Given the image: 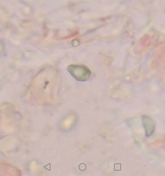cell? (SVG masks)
<instances>
[{"label":"cell","instance_id":"obj_4","mask_svg":"<svg viewBox=\"0 0 165 176\" xmlns=\"http://www.w3.org/2000/svg\"><path fill=\"white\" fill-rule=\"evenodd\" d=\"M79 168L80 170L84 171L86 168V167L85 164H81L79 166Z\"/></svg>","mask_w":165,"mask_h":176},{"label":"cell","instance_id":"obj_3","mask_svg":"<svg viewBox=\"0 0 165 176\" xmlns=\"http://www.w3.org/2000/svg\"><path fill=\"white\" fill-rule=\"evenodd\" d=\"M121 164H114V170L121 171Z\"/></svg>","mask_w":165,"mask_h":176},{"label":"cell","instance_id":"obj_2","mask_svg":"<svg viewBox=\"0 0 165 176\" xmlns=\"http://www.w3.org/2000/svg\"><path fill=\"white\" fill-rule=\"evenodd\" d=\"M142 122L145 129V135L147 137L151 136L156 129L155 121L149 116L143 115L142 116Z\"/></svg>","mask_w":165,"mask_h":176},{"label":"cell","instance_id":"obj_1","mask_svg":"<svg viewBox=\"0 0 165 176\" xmlns=\"http://www.w3.org/2000/svg\"><path fill=\"white\" fill-rule=\"evenodd\" d=\"M68 71L72 77L79 81H86L90 78L91 72L88 67L81 64L71 65L68 67Z\"/></svg>","mask_w":165,"mask_h":176}]
</instances>
